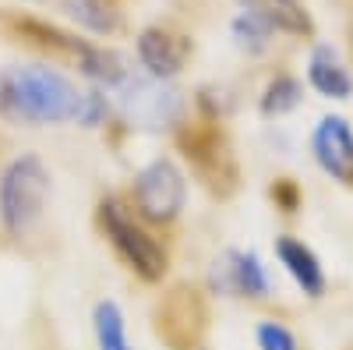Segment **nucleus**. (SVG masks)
<instances>
[{"label": "nucleus", "mask_w": 353, "mask_h": 350, "mask_svg": "<svg viewBox=\"0 0 353 350\" xmlns=\"http://www.w3.org/2000/svg\"><path fill=\"white\" fill-rule=\"evenodd\" d=\"M85 93L50 64H11L0 71V117L14 124H68L78 121Z\"/></svg>", "instance_id": "1"}, {"label": "nucleus", "mask_w": 353, "mask_h": 350, "mask_svg": "<svg viewBox=\"0 0 353 350\" xmlns=\"http://www.w3.org/2000/svg\"><path fill=\"white\" fill-rule=\"evenodd\" d=\"M99 230L106 233L110 248L121 255V262L141 276L145 283H159L170 269V251L159 237L145 230V220L131 213L121 198H103L99 202Z\"/></svg>", "instance_id": "2"}, {"label": "nucleus", "mask_w": 353, "mask_h": 350, "mask_svg": "<svg viewBox=\"0 0 353 350\" xmlns=\"http://www.w3.org/2000/svg\"><path fill=\"white\" fill-rule=\"evenodd\" d=\"M50 195V170L36 153L14 156L0 170V226L11 237H28L43 220Z\"/></svg>", "instance_id": "3"}, {"label": "nucleus", "mask_w": 353, "mask_h": 350, "mask_svg": "<svg viewBox=\"0 0 353 350\" xmlns=\"http://www.w3.org/2000/svg\"><path fill=\"white\" fill-rule=\"evenodd\" d=\"M131 202L134 213L152 223V226H170L181 220L184 202H188V177L170 156H156L145 163L134 181H131Z\"/></svg>", "instance_id": "4"}, {"label": "nucleus", "mask_w": 353, "mask_h": 350, "mask_svg": "<svg viewBox=\"0 0 353 350\" xmlns=\"http://www.w3.org/2000/svg\"><path fill=\"white\" fill-rule=\"evenodd\" d=\"M117 106L131 128L163 131L173 128L184 113V96L170 81L149 78V75H128L117 85Z\"/></svg>", "instance_id": "5"}, {"label": "nucleus", "mask_w": 353, "mask_h": 350, "mask_svg": "<svg viewBox=\"0 0 353 350\" xmlns=\"http://www.w3.org/2000/svg\"><path fill=\"white\" fill-rule=\"evenodd\" d=\"M311 156L325 177H332L343 188H353V128L346 124V117L329 113L314 124Z\"/></svg>", "instance_id": "6"}, {"label": "nucleus", "mask_w": 353, "mask_h": 350, "mask_svg": "<svg viewBox=\"0 0 353 350\" xmlns=\"http://www.w3.org/2000/svg\"><path fill=\"white\" fill-rule=\"evenodd\" d=\"M188 53H191V43L184 36L170 32V28L152 25V28H141L138 36V61L149 78H159V81L176 78L188 64Z\"/></svg>", "instance_id": "7"}, {"label": "nucleus", "mask_w": 353, "mask_h": 350, "mask_svg": "<svg viewBox=\"0 0 353 350\" xmlns=\"http://www.w3.org/2000/svg\"><path fill=\"white\" fill-rule=\"evenodd\" d=\"M223 280H219V290L223 294H237V298H269L272 290V280H269V269H265V262L254 255V251H241L233 248L226 251L223 262H216Z\"/></svg>", "instance_id": "8"}, {"label": "nucleus", "mask_w": 353, "mask_h": 350, "mask_svg": "<svg viewBox=\"0 0 353 350\" xmlns=\"http://www.w3.org/2000/svg\"><path fill=\"white\" fill-rule=\"evenodd\" d=\"M276 258H279V266L286 269V276L297 283V290H301L304 298L318 301L321 294H325V269H321L318 255L304 241L283 233V237L276 241Z\"/></svg>", "instance_id": "9"}, {"label": "nucleus", "mask_w": 353, "mask_h": 350, "mask_svg": "<svg viewBox=\"0 0 353 350\" xmlns=\"http://www.w3.org/2000/svg\"><path fill=\"white\" fill-rule=\"evenodd\" d=\"M307 81H311V89L321 93L325 99H350L353 96V75H350V68L343 64V57L329 43H318L311 50Z\"/></svg>", "instance_id": "10"}, {"label": "nucleus", "mask_w": 353, "mask_h": 350, "mask_svg": "<svg viewBox=\"0 0 353 350\" xmlns=\"http://www.w3.org/2000/svg\"><path fill=\"white\" fill-rule=\"evenodd\" d=\"M241 4L248 11L261 14L276 32H286V36H311L314 32V21L301 0H241Z\"/></svg>", "instance_id": "11"}, {"label": "nucleus", "mask_w": 353, "mask_h": 350, "mask_svg": "<svg viewBox=\"0 0 353 350\" xmlns=\"http://www.w3.org/2000/svg\"><path fill=\"white\" fill-rule=\"evenodd\" d=\"M92 333H96V350H131L124 311H121L117 301H99L96 304V311H92Z\"/></svg>", "instance_id": "12"}, {"label": "nucleus", "mask_w": 353, "mask_h": 350, "mask_svg": "<svg viewBox=\"0 0 353 350\" xmlns=\"http://www.w3.org/2000/svg\"><path fill=\"white\" fill-rule=\"evenodd\" d=\"M304 99V85L293 78V75H276L269 85H265V93H261V113L265 117H286L301 106Z\"/></svg>", "instance_id": "13"}, {"label": "nucleus", "mask_w": 353, "mask_h": 350, "mask_svg": "<svg viewBox=\"0 0 353 350\" xmlns=\"http://www.w3.org/2000/svg\"><path fill=\"white\" fill-rule=\"evenodd\" d=\"M230 32H233V43H237L244 53H261V50H269V43H272V36H276V28L265 21L261 14H254V11L244 8L237 18H233Z\"/></svg>", "instance_id": "14"}, {"label": "nucleus", "mask_w": 353, "mask_h": 350, "mask_svg": "<svg viewBox=\"0 0 353 350\" xmlns=\"http://www.w3.org/2000/svg\"><path fill=\"white\" fill-rule=\"evenodd\" d=\"M64 8L74 21H81L88 32H99V36L113 32V28L121 25L110 0H64Z\"/></svg>", "instance_id": "15"}, {"label": "nucleus", "mask_w": 353, "mask_h": 350, "mask_svg": "<svg viewBox=\"0 0 353 350\" xmlns=\"http://www.w3.org/2000/svg\"><path fill=\"white\" fill-rule=\"evenodd\" d=\"M254 340H258V350H301L297 336H293L283 322H261L254 329Z\"/></svg>", "instance_id": "16"}, {"label": "nucleus", "mask_w": 353, "mask_h": 350, "mask_svg": "<svg viewBox=\"0 0 353 350\" xmlns=\"http://www.w3.org/2000/svg\"><path fill=\"white\" fill-rule=\"evenodd\" d=\"M106 113H110L106 96H99V93H85V99H81V113H78V124H85V128H99V124L106 121Z\"/></svg>", "instance_id": "17"}]
</instances>
